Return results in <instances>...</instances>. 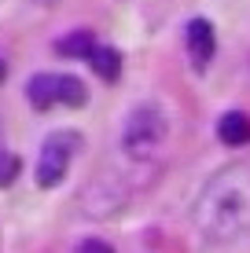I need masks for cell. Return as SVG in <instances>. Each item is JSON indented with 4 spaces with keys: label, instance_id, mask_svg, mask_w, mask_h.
Segmentation results:
<instances>
[{
    "label": "cell",
    "instance_id": "cell-8",
    "mask_svg": "<svg viewBox=\"0 0 250 253\" xmlns=\"http://www.w3.org/2000/svg\"><path fill=\"white\" fill-rule=\"evenodd\" d=\"M92 44H96V41H92L89 30H74L70 37H63V41L55 44V51H59V55H70V59H85Z\"/></svg>",
    "mask_w": 250,
    "mask_h": 253
},
{
    "label": "cell",
    "instance_id": "cell-9",
    "mask_svg": "<svg viewBox=\"0 0 250 253\" xmlns=\"http://www.w3.org/2000/svg\"><path fill=\"white\" fill-rule=\"evenodd\" d=\"M19 169H22V162H19V154H11V151H0V187H7L15 176H19Z\"/></svg>",
    "mask_w": 250,
    "mask_h": 253
},
{
    "label": "cell",
    "instance_id": "cell-6",
    "mask_svg": "<svg viewBox=\"0 0 250 253\" xmlns=\"http://www.w3.org/2000/svg\"><path fill=\"white\" fill-rule=\"evenodd\" d=\"M217 139L228 143V147H247L250 143V118L243 110H228V114L217 121Z\"/></svg>",
    "mask_w": 250,
    "mask_h": 253
},
{
    "label": "cell",
    "instance_id": "cell-11",
    "mask_svg": "<svg viewBox=\"0 0 250 253\" xmlns=\"http://www.w3.org/2000/svg\"><path fill=\"white\" fill-rule=\"evenodd\" d=\"M4 77H7V63L0 59V84H4Z\"/></svg>",
    "mask_w": 250,
    "mask_h": 253
},
{
    "label": "cell",
    "instance_id": "cell-10",
    "mask_svg": "<svg viewBox=\"0 0 250 253\" xmlns=\"http://www.w3.org/2000/svg\"><path fill=\"white\" fill-rule=\"evenodd\" d=\"M77 253H114V250H110V242H103V239H85Z\"/></svg>",
    "mask_w": 250,
    "mask_h": 253
},
{
    "label": "cell",
    "instance_id": "cell-1",
    "mask_svg": "<svg viewBox=\"0 0 250 253\" xmlns=\"http://www.w3.org/2000/svg\"><path fill=\"white\" fill-rule=\"evenodd\" d=\"M192 224L206 242H239L250 235V162H232L202 184Z\"/></svg>",
    "mask_w": 250,
    "mask_h": 253
},
{
    "label": "cell",
    "instance_id": "cell-2",
    "mask_svg": "<svg viewBox=\"0 0 250 253\" xmlns=\"http://www.w3.org/2000/svg\"><path fill=\"white\" fill-rule=\"evenodd\" d=\"M169 136V118L158 103H140L129 110L125 125H122V151L133 162H151L154 154L166 147Z\"/></svg>",
    "mask_w": 250,
    "mask_h": 253
},
{
    "label": "cell",
    "instance_id": "cell-12",
    "mask_svg": "<svg viewBox=\"0 0 250 253\" xmlns=\"http://www.w3.org/2000/svg\"><path fill=\"white\" fill-rule=\"evenodd\" d=\"M33 4H41V7H51V4H55V0H33Z\"/></svg>",
    "mask_w": 250,
    "mask_h": 253
},
{
    "label": "cell",
    "instance_id": "cell-5",
    "mask_svg": "<svg viewBox=\"0 0 250 253\" xmlns=\"http://www.w3.org/2000/svg\"><path fill=\"white\" fill-rule=\"evenodd\" d=\"M188 55H192V66L195 70H206L217 51V37H213V26L206 19H192L188 22Z\"/></svg>",
    "mask_w": 250,
    "mask_h": 253
},
{
    "label": "cell",
    "instance_id": "cell-4",
    "mask_svg": "<svg viewBox=\"0 0 250 253\" xmlns=\"http://www.w3.org/2000/svg\"><path fill=\"white\" fill-rule=\"evenodd\" d=\"M77 151H81V136L77 132H70V128L48 132V139L41 143V158H37V184L41 187L63 184V176H66Z\"/></svg>",
    "mask_w": 250,
    "mask_h": 253
},
{
    "label": "cell",
    "instance_id": "cell-7",
    "mask_svg": "<svg viewBox=\"0 0 250 253\" xmlns=\"http://www.w3.org/2000/svg\"><path fill=\"white\" fill-rule=\"evenodd\" d=\"M92 63V70L103 77V81H114L118 74H122V55H118V48H103V44H92L89 55H85Z\"/></svg>",
    "mask_w": 250,
    "mask_h": 253
},
{
    "label": "cell",
    "instance_id": "cell-3",
    "mask_svg": "<svg viewBox=\"0 0 250 253\" xmlns=\"http://www.w3.org/2000/svg\"><path fill=\"white\" fill-rule=\"evenodd\" d=\"M26 95L37 110H51V107H85L89 103V88L81 77L74 74H33L26 84Z\"/></svg>",
    "mask_w": 250,
    "mask_h": 253
}]
</instances>
